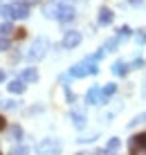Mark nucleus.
<instances>
[{"mask_svg":"<svg viewBox=\"0 0 146 155\" xmlns=\"http://www.w3.org/2000/svg\"><path fill=\"white\" fill-rule=\"evenodd\" d=\"M137 41H139V43H144V41H146V29H142V31L137 34Z\"/></svg>","mask_w":146,"mask_h":155,"instance_id":"nucleus-26","label":"nucleus"},{"mask_svg":"<svg viewBox=\"0 0 146 155\" xmlns=\"http://www.w3.org/2000/svg\"><path fill=\"white\" fill-rule=\"evenodd\" d=\"M74 12L72 5H56V20H61V23H70V20H74Z\"/></svg>","mask_w":146,"mask_h":155,"instance_id":"nucleus-5","label":"nucleus"},{"mask_svg":"<svg viewBox=\"0 0 146 155\" xmlns=\"http://www.w3.org/2000/svg\"><path fill=\"white\" fill-rule=\"evenodd\" d=\"M0 7H2V0H0Z\"/></svg>","mask_w":146,"mask_h":155,"instance_id":"nucleus-31","label":"nucleus"},{"mask_svg":"<svg viewBox=\"0 0 146 155\" xmlns=\"http://www.w3.org/2000/svg\"><path fill=\"white\" fill-rule=\"evenodd\" d=\"M7 90H9V92H14V94H23L25 92V83L20 81V79H14V81H9Z\"/></svg>","mask_w":146,"mask_h":155,"instance_id":"nucleus-13","label":"nucleus"},{"mask_svg":"<svg viewBox=\"0 0 146 155\" xmlns=\"http://www.w3.org/2000/svg\"><path fill=\"white\" fill-rule=\"evenodd\" d=\"M29 16V5L27 2H16L14 5V18H27Z\"/></svg>","mask_w":146,"mask_h":155,"instance_id":"nucleus-12","label":"nucleus"},{"mask_svg":"<svg viewBox=\"0 0 146 155\" xmlns=\"http://www.w3.org/2000/svg\"><path fill=\"white\" fill-rule=\"evenodd\" d=\"M20 81H23V83H34V81H38V72H36V68H25V70L20 72Z\"/></svg>","mask_w":146,"mask_h":155,"instance_id":"nucleus-8","label":"nucleus"},{"mask_svg":"<svg viewBox=\"0 0 146 155\" xmlns=\"http://www.w3.org/2000/svg\"><path fill=\"white\" fill-rule=\"evenodd\" d=\"M128 72H131V65H128L126 61H115L112 63V74H115V77H126Z\"/></svg>","mask_w":146,"mask_h":155,"instance_id":"nucleus-9","label":"nucleus"},{"mask_svg":"<svg viewBox=\"0 0 146 155\" xmlns=\"http://www.w3.org/2000/svg\"><path fill=\"white\" fill-rule=\"evenodd\" d=\"M47 47H50V41H47V38H43V36H41V38H36V41L29 45L27 54H25L27 61H41V58L47 54Z\"/></svg>","mask_w":146,"mask_h":155,"instance_id":"nucleus-1","label":"nucleus"},{"mask_svg":"<svg viewBox=\"0 0 146 155\" xmlns=\"http://www.w3.org/2000/svg\"><path fill=\"white\" fill-rule=\"evenodd\" d=\"M0 108L2 110H16L18 108V101L16 99H0Z\"/></svg>","mask_w":146,"mask_h":155,"instance_id":"nucleus-16","label":"nucleus"},{"mask_svg":"<svg viewBox=\"0 0 146 155\" xmlns=\"http://www.w3.org/2000/svg\"><path fill=\"white\" fill-rule=\"evenodd\" d=\"M117 148H119V137H110L106 144V153H115Z\"/></svg>","mask_w":146,"mask_h":155,"instance_id":"nucleus-17","label":"nucleus"},{"mask_svg":"<svg viewBox=\"0 0 146 155\" xmlns=\"http://www.w3.org/2000/svg\"><path fill=\"white\" fill-rule=\"evenodd\" d=\"M128 2L135 5V7H142V5H144V0H128Z\"/></svg>","mask_w":146,"mask_h":155,"instance_id":"nucleus-27","label":"nucleus"},{"mask_svg":"<svg viewBox=\"0 0 146 155\" xmlns=\"http://www.w3.org/2000/svg\"><path fill=\"white\" fill-rule=\"evenodd\" d=\"M70 119H72V124H74V128H85V121H88V117H85L83 113H79V110H72L70 113Z\"/></svg>","mask_w":146,"mask_h":155,"instance_id":"nucleus-10","label":"nucleus"},{"mask_svg":"<svg viewBox=\"0 0 146 155\" xmlns=\"http://www.w3.org/2000/svg\"><path fill=\"white\" fill-rule=\"evenodd\" d=\"M12 31H14L12 23H7V20H5V23H0V36H5V38H7V36L12 34Z\"/></svg>","mask_w":146,"mask_h":155,"instance_id":"nucleus-19","label":"nucleus"},{"mask_svg":"<svg viewBox=\"0 0 146 155\" xmlns=\"http://www.w3.org/2000/svg\"><path fill=\"white\" fill-rule=\"evenodd\" d=\"M117 43H119V38H110V41H106V45H104V52H115V47H117Z\"/></svg>","mask_w":146,"mask_h":155,"instance_id":"nucleus-21","label":"nucleus"},{"mask_svg":"<svg viewBox=\"0 0 146 155\" xmlns=\"http://www.w3.org/2000/svg\"><path fill=\"white\" fill-rule=\"evenodd\" d=\"M2 128H5V119L0 117V130H2Z\"/></svg>","mask_w":146,"mask_h":155,"instance_id":"nucleus-28","label":"nucleus"},{"mask_svg":"<svg viewBox=\"0 0 146 155\" xmlns=\"http://www.w3.org/2000/svg\"><path fill=\"white\" fill-rule=\"evenodd\" d=\"M128 65H131V70L135 68V70H137V68H144V58H135L133 63H128Z\"/></svg>","mask_w":146,"mask_h":155,"instance_id":"nucleus-24","label":"nucleus"},{"mask_svg":"<svg viewBox=\"0 0 146 155\" xmlns=\"http://www.w3.org/2000/svg\"><path fill=\"white\" fill-rule=\"evenodd\" d=\"M9 135H12L16 142L23 140V128H20V126H12V128H9Z\"/></svg>","mask_w":146,"mask_h":155,"instance_id":"nucleus-20","label":"nucleus"},{"mask_svg":"<svg viewBox=\"0 0 146 155\" xmlns=\"http://www.w3.org/2000/svg\"><path fill=\"white\" fill-rule=\"evenodd\" d=\"M9 50V38H5V36H0V52Z\"/></svg>","mask_w":146,"mask_h":155,"instance_id":"nucleus-25","label":"nucleus"},{"mask_svg":"<svg viewBox=\"0 0 146 155\" xmlns=\"http://www.w3.org/2000/svg\"><path fill=\"white\" fill-rule=\"evenodd\" d=\"M36 151L41 155H56L61 151V144H58V140H54V137H47V140H43L38 146H36Z\"/></svg>","mask_w":146,"mask_h":155,"instance_id":"nucleus-3","label":"nucleus"},{"mask_svg":"<svg viewBox=\"0 0 146 155\" xmlns=\"http://www.w3.org/2000/svg\"><path fill=\"white\" fill-rule=\"evenodd\" d=\"M0 16H2L5 20H14V5H2V7H0Z\"/></svg>","mask_w":146,"mask_h":155,"instance_id":"nucleus-15","label":"nucleus"},{"mask_svg":"<svg viewBox=\"0 0 146 155\" xmlns=\"http://www.w3.org/2000/svg\"><path fill=\"white\" fill-rule=\"evenodd\" d=\"M128 36H131V27H126V25H124V27L119 29V36H117V38L124 41V38H128Z\"/></svg>","mask_w":146,"mask_h":155,"instance_id":"nucleus-23","label":"nucleus"},{"mask_svg":"<svg viewBox=\"0 0 146 155\" xmlns=\"http://www.w3.org/2000/svg\"><path fill=\"white\" fill-rule=\"evenodd\" d=\"M131 155H146V133H139L131 140Z\"/></svg>","mask_w":146,"mask_h":155,"instance_id":"nucleus-4","label":"nucleus"},{"mask_svg":"<svg viewBox=\"0 0 146 155\" xmlns=\"http://www.w3.org/2000/svg\"><path fill=\"white\" fill-rule=\"evenodd\" d=\"M144 121H146V113H139V115L133 117V121L128 124V128H133V126H137V124H144Z\"/></svg>","mask_w":146,"mask_h":155,"instance_id":"nucleus-22","label":"nucleus"},{"mask_svg":"<svg viewBox=\"0 0 146 155\" xmlns=\"http://www.w3.org/2000/svg\"><path fill=\"white\" fill-rule=\"evenodd\" d=\"M85 104L88 106H97V104H104V99H101V88H90L88 92H85Z\"/></svg>","mask_w":146,"mask_h":155,"instance_id":"nucleus-7","label":"nucleus"},{"mask_svg":"<svg viewBox=\"0 0 146 155\" xmlns=\"http://www.w3.org/2000/svg\"><path fill=\"white\" fill-rule=\"evenodd\" d=\"M9 155H29V146H25V144H18V146H14Z\"/></svg>","mask_w":146,"mask_h":155,"instance_id":"nucleus-18","label":"nucleus"},{"mask_svg":"<svg viewBox=\"0 0 146 155\" xmlns=\"http://www.w3.org/2000/svg\"><path fill=\"white\" fill-rule=\"evenodd\" d=\"M79 43H81V31L70 29V31H65V36H63V43H61V45L65 47V50H74Z\"/></svg>","mask_w":146,"mask_h":155,"instance_id":"nucleus-6","label":"nucleus"},{"mask_svg":"<svg viewBox=\"0 0 146 155\" xmlns=\"http://www.w3.org/2000/svg\"><path fill=\"white\" fill-rule=\"evenodd\" d=\"M115 90H117L115 83H108V85H104V88H101V99H104V104L112 97V94H115Z\"/></svg>","mask_w":146,"mask_h":155,"instance_id":"nucleus-14","label":"nucleus"},{"mask_svg":"<svg viewBox=\"0 0 146 155\" xmlns=\"http://www.w3.org/2000/svg\"><path fill=\"white\" fill-rule=\"evenodd\" d=\"M112 9H108V7H101L99 9V16H97V20H99V25H110L112 23Z\"/></svg>","mask_w":146,"mask_h":155,"instance_id":"nucleus-11","label":"nucleus"},{"mask_svg":"<svg viewBox=\"0 0 146 155\" xmlns=\"http://www.w3.org/2000/svg\"><path fill=\"white\" fill-rule=\"evenodd\" d=\"M0 81H5V72L2 70H0Z\"/></svg>","mask_w":146,"mask_h":155,"instance_id":"nucleus-29","label":"nucleus"},{"mask_svg":"<svg viewBox=\"0 0 146 155\" xmlns=\"http://www.w3.org/2000/svg\"><path fill=\"white\" fill-rule=\"evenodd\" d=\"M79 155H90V153H79Z\"/></svg>","mask_w":146,"mask_h":155,"instance_id":"nucleus-30","label":"nucleus"},{"mask_svg":"<svg viewBox=\"0 0 146 155\" xmlns=\"http://www.w3.org/2000/svg\"><path fill=\"white\" fill-rule=\"evenodd\" d=\"M97 72H99V68H97L92 61H88V58H85L83 63H77V65L70 68V77H74V79L88 77V74H97Z\"/></svg>","mask_w":146,"mask_h":155,"instance_id":"nucleus-2","label":"nucleus"}]
</instances>
